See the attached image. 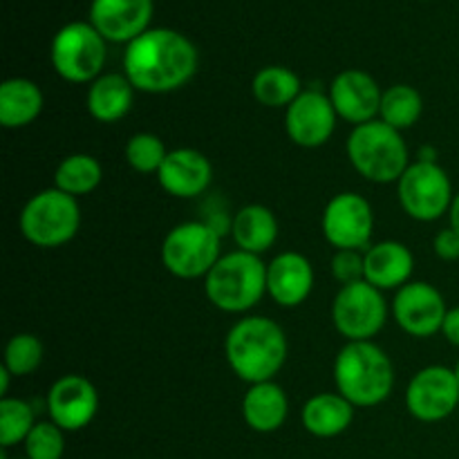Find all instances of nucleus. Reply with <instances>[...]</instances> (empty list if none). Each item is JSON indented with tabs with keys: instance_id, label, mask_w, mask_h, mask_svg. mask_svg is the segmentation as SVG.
<instances>
[{
	"instance_id": "f257e3e1",
	"label": "nucleus",
	"mask_w": 459,
	"mask_h": 459,
	"mask_svg": "<svg viewBox=\"0 0 459 459\" xmlns=\"http://www.w3.org/2000/svg\"><path fill=\"white\" fill-rule=\"evenodd\" d=\"M200 54L193 40L170 27H151L126 45L124 74L134 90L169 94L195 76Z\"/></svg>"
},
{
	"instance_id": "f03ea898",
	"label": "nucleus",
	"mask_w": 459,
	"mask_h": 459,
	"mask_svg": "<svg viewBox=\"0 0 459 459\" xmlns=\"http://www.w3.org/2000/svg\"><path fill=\"white\" fill-rule=\"evenodd\" d=\"M287 334L267 316H245L229 330L224 357L229 368L245 384H264L282 370L287 361Z\"/></svg>"
},
{
	"instance_id": "7ed1b4c3",
	"label": "nucleus",
	"mask_w": 459,
	"mask_h": 459,
	"mask_svg": "<svg viewBox=\"0 0 459 459\" xmlns=\"http://www.w3.org/2000/svg\"><path fill=\"white\" fill-rule=\"evenodd\" d=\"M336 393L354 408L384 403L394 388V366L372 341H350L334 359Z\"/></svg>"
},
{
	"instance_id": "20e7f679",
	"label": "nucleus",
	"mask_w": 459,
	"mask_h": 459,
	"mask_svg": "<svg viewBox=\"0 0 459 459\" xmlns=\"http://www.w3.org/2000/svg\"><path fill=\"white\" fill-rule=\"evenodd\" d=\"M204 294L220 312H249L267 294V264L260 255L240 249L224 254L206 273Z\"/></svg>"
},
{
	"instance_id": "39448f33",
	"label": "nucleus",
	"mask_w": 459,
	"mask_h": 459,
	"mask_svg": "<svg viewBox=\"0 0 459 459\" xmlns=\"http://www.w3.org/2000/svg\"><path fill=\"white\" fill-rule=\"evenodd\" d=\"M345 151L352 169L375 184L399 182L411 166L403 134L381 119L354 126Z\"/></svg>"
},
{
	"instance_id": "423d86ee",
	"label": "nucleus",
	"mask_w": 459,
	"mask_h": 459,
	"mask_svg": "<svg viewBox=\"0 0 459 459\" xmlns=\"http://www.w3.org/2000/svg\"><path fill=\"white\" fill-rule=\"evenodd\" d=\"M22 238L39 249H56L67 245L79 233L81 209L76 197L45 188L25 202L18 218Z\"/></svg>"
},
{
	"instance_id": "0eeeda50",
	"label": "nucleus",
	"mask_w": 459,
	"mask_h": 459,
	"mask_svg": "<svg viewBox=\"0 0 459 459\" xmlns=\"http://www.w3.org/2000/svg\"><path fill=\"white\" fill-rule=\"evenodd\" d=\"M108 40L92 22L74 21L63 25L49 45V61L67 83H92L103 74L108 56Z\"/></svg>"
},
{
	"instance_id": "6e6552de",
	"label": "nucleus",
	"mask_w": 459,
	"mask_h": 459,
	"mask_svg": "<svg viewBox=\"0 0 459 459\" xmlns=\"http://www.w3.org/2000/svg\"><path fill=\"white\" fill-rule=\"evenodd\" d=\"M222 258L220 231L209 222H182L161 242V264L179 281L206 278Z\"/></svg>"
},
{
	"instance_id": "1a4fd4ad",
	"label": "nucleus",
	"mask_w": 459,
	"mask_h": 459,
	"mask_svg": "<svg viewBox=\"0 0 459 459\" xmlns=\"http://www.w3.org/2000/svg\"><path fill=\"white\" fill-rule=\"evenodd\" d=\"M399 204L417 222L444 218L453 204V184L437 161H412L397 182Z\"/></svg>"
},
{
	"instance_id": "9d476101",
	"label": "nucleus",
	"mask_w": 459,
	"mask_h": 459,
	"mask_svg": "<svg viewBox=\"0 0 459 459\" xmlns=\"http://www.w3.org/2000/svg\"><path fill=\"white\" fill-rule=\"evenodd\" d=\"M388 321V303L384 291L370 282L359 281L352 285H341L332 303V323L343 339L370 341L384 330Z\"/></svg>"
},
{
	"instance_id": "9b49d317",
	"label": "nucleus",
	"mask_w": 459,
	"mask_h": 459,
	"mask_svg": "<svg viewBox=\"0 0 459 459\" xmlns=\"http://www.w3.org/2000/svg\"><path fill=\"white\" fill-rule=\"evenodd\" d=\"M321 227L325 240L336 251H366L372 245L370 240L375 233V211H372L370 202L359 193H339L327 202Z\"/></svg>"
},
{
	"instance_id": "f8f14e48",
	"label": "nucleus",
	"mask_w": 459,
	"mask_h": 459,
	"mask_svg": "<svg viewBox=\"0 0 459 459\" xmlns=\"http://www.w3.org/2000/svg\"><path fill=\"white\" fill-rule=\"evenodd\" d=\"M406 411L424 424L448 420L459 406V381L446 366L421 368L406 388Z\"/></svg>"
},
{
	"instance_id": "ddd939ff",
	"label": "nucleus",
	"mask_w": 459,
	"mask_h": 459,
	"mask_svg": "<svg viewBox=\"0 0 459 459\" xmlns=\"http://www.w3.org/2000/svg\"><path fill=\"white\" fill-rule=\"evenodd\" d=\"M393 314L406 334L429 339L442 332L448 307L437 287L424 281H411L394 294Z\"/></svg>"
},
{
	"instance_id": "4468645a",
	"label": "nucleus",
	"mask_w": 459,
	"mask_h": 459,
	"mask_svg": "<svg viewBox=\"0 0 459 459\" xmlns=\"http://www.w3.org/2000/svg\"><path fill=\"white\" fill-rule=\"evenodd\" d=\"M336 119L339 115L332 106L330 94L303 90L285 112L287 137L300 148H321L334 134Z\"/></svg>"
},
{
	"instance_id": "2eb2a0df",
	"label": "nucleus",
	"mask_w": 459,
	"mask_h": 459,
	"mask_svg": "<svg viewBox=\"0 0 459 459\" xmlns=\"http://www.w3.org/2000/svg\"><path fill=\"white\" fill-rule=\"evenodd\" d=\"M49 421L63 430H83L99 411L97 388L83 375H63L48 390Z\"/></svg>"
},
{
	"instance_id": "dca6fc26",
	"label": "nucleus",
	"mask_w": 459,
	"mask_h": 459,
	"mask_svg": "<svg viewBox=\"0 0 459 459\" xmlns=\"http://www.w3.org/2000/svg\"><path fill=\"white\" fill-rule=\"evenodd\" d=\"M152 0H92L90 22L108 43H133L151 30Z\"/></svg>"
},
{
	"instance_id": "f3484780",
	"label": "nucleus",
	"mask_w": 459,
	"mask_h": 459,
	"mask_svg": "<svg viewBox=\"0 0 459 459\" xmlns=\"http://www.w3.org/2000/svg\"><path fill=\"white\" fill-rule=\"evenodd\" d=\"M384 90L366 70H343L330 85V99L336 115L354 126L379 119Z\"/></svg>"
},
{
	"instance_id": "a211bd4d",
	"label": "nucleus",
	"mask_w": 459,
	"mask_h": 459,
	"mask_svg": "<svg viewBox=\"0 0 459 459\" xmlns=\"http://www.w3.org/2000/svg\"><path fill=\"white\" fill-rule=\"evenodd\" d=\"M213 166L204 152L195 148H175L169 151L164 164L157 170V182L169 195L191 200L202 195L211 186Z\"/></svg>"
},
{
	"instance_id": "6ab92c4d",
	"label": "nucleus",
	"mask_w": 459,
	"mask_h": 459,
	"mask_svg": "<svg viewBox=\"0 0 459 459\" xmlns=\"http://www.w3.org/2000/svg\"><path fill=\"white\" fill-rule=\"evenodd\" d=\"M314 290V267L299 251L278 254L267 264V294L281 307H299Z\"/></svg>"
},
{
	"instance_id": "aec40b11",
	"label": "nucleus",
	"mask_w": 459,
	"mask_h": 459,
	"mask_svg": "<svg viewBox=\"0 0 459 459\" xmlns=\"http://www.w3.org/2000/svg\"><path fill=\"white\" fill-rule=\"evenodd\" d=\"M363 263H366L363 281L381 291L402 290L411 282L412 272H415L412 251L397 240H381L370 245L363 251Z\"/></svg>"
},
{
	"instance_id": "412c9836",
	"label": "nucleus",
	"mask_w": 459,
	"mask_h": 459,
	"mask_svg": "<svg viewBox=\"0 0 459 459\" xmlns=\"http://www.w3.org/2000/svg\"><path fill=\"white\" fill-rule=\"evenodd\" d=\"M290 415V399L276 381L249 385L242 397V420L255 433H276Z\"/></svg>"
},
{
	"instance_id": "4be33fe9",
	"label": "nucleus",
	"mask_w": 459,
	"mask_h": 459,
	"mask_svg": "<svg viewBox=\"0 0 459 459\" xmlns=\"http://www.w3.org/2000/svg\"><path fill=\"white\" fill-rule=\"evenodd\" d=\"M134 101V88L126 74L108 72L90 83L85 108L90 117L101 124H117L130 112Z\"/></svg>"
},
{
	"instance_id": "5701e85b",
	"label": "nucleus",
	"mask_w": 459,
	"mask_h": 459,
	"mask_svg": "<svg viewBox=\"0 0 459 459\" xmlns=\"http://www.w3.org/2000/svg\"><path fill=\"white\" fill-rule=\"evenodd\" d=\"M43 90L25 76H13L0 85V124L3 128L18 130L34 124L43 112Z\"/></svg>"
},
{
	"instance_id": "b1692460",
	"label": "nucleus",
	"mask_w": 459,
	"mask_h": 459,
	"mask_svg": "<svg viewBox=\"0 0 459 459\" xmlns=\"http://www.w3.org/2000/svg\"><path fill=\"white\" fill-rule=\"evenodd\" d=\"M305 430L314 437L332 439L343 435L354 421V406L339 393H321L303 406Z\"/></svg>"
},
{
	"instance_id": "393cba45",
	"label": "nucleus",
	"mask_w": 459,
	"mask_h": 459,
	"mask_svg": "<svg viewBox=\"0 0 459 459\" xmlns=\"http://www.w3.org/2000/svg\"><path fill=\"white\" fill-rule=\"evenodd\" d=\"M233 240L238 249L247 254L263 255L278 240V220L264 204H247L236 213L231 224Z\"/></svg>"
},
{
	"instance_id": "a878e982",
	"label": "nucleus",
	"mask_w": 459,
	"mask_h": 459,
	"mask_svg": "<svg viewBox=\"0 0 459 459\" xmlns=\"http://www.w3.org/2000/svg\"><path fill=\"white\" fill-rule=\"evenodd\" d=\"M255 101L267 108H290L303 92L299 74L285 65H267L251 81Z\"/></svg>"
},
{
	"instance_id": "bb28decb",
	"label": "nucleus",
	"mask_w": 459,
	"mask_h": 459,
	"mask_svg": "<svg viewBox=\"0 0 459 459\" xmlns=\"http://www.w3.org/2000/svg\"><path fill=\"white\" fill-rule=\"evenodd\" d=\"M101 164H99L97 157L85 155V152H74V155L63 157L61 164L54 170V186L72 197L92 193L101 184Z\"/></svg>"
},
{
	"instance_id": "cd10ccee",
	"label": "nucleus",
	"mask_w": 459,
	"mask_h": 459,
	"mask_svg": "<svg viewBox=\"0 0 459 459\" xmlns=\"http://www.w3.org/2000/svg\"><path fill=\"white\" fill-rule=\"evenodd\" d=\"M421 112H424V99L412 85L397 83L384 90L379 110V119L384 124L393 126L394 130L402 133V130L412 128L420 121Z\"/></svg>"
},
{
	"instance_id": "c85d7f7f",
	"label": "nucleus",
	"mask_w": 459,
	"mask_h": 459,
	"mask_svg": "<svg viewBox=\"0 0 459 459\" xmlns=\"http://www.w3.org/2000/svg\"><path fill=\"white\" fill-rule=\"evenodd\" d=\"M36 426L34 408L16 397L0 399V446L12 448L22 444Z\"/></svg>"
},
{
	"instance_id": "c756f323",
	"label": "nucleus",
	"mask_w": 459,
	"mask_h": 459,
	"mask_svg": "<svg viewBox=\"0 0 459 459\" xmlns=\"http://www.w3.org/2000/svg\"><path fill=\"white\" fill-rule=\"evenodd\" d=\"M43 357L45 348L39 336L21 332V334H13L4 345L3 366L12 372V377H27L39 370Z\"/></svg>"
},
{
	"instance_id": "7c9ffc66",
	"label": "nucleus",
	"mask_w": 459,
	"mask_h": 459,
	"mask_svg": "<svg viewBox=\"0 0 459 459\" xmlns=\"http://www.w3.org/2000/svg\"><path fill=\"white\" fill-rule=\"evenodd\" d=\"M166 155H169V151H166L164 142L152 133H137L126 143V161L137 173L157 175V170L164 164Z\"/></svg>"
},
{
	"instance_id": "2f4dec72",
	"label": "nucleus",
	"mask_w": 459,
	"mask_h": 459,
	"mask_svg": "<svg viewBox=\"0 0 459 459\" xmlns=\"http://www.w3.org/2000/svg\"><path fill=\"white\" fill-rule=\"evenodd\" d=\"M22 446L27 459H61L65 451L63 429H58L54 421H36Z\"/></svg>"
},
{
	"instance_id": "473e14b6",
	"label": "nucleus",
	"mask_w": 459,
	"mask_h": 459,
	"mask_svg": "<svg viewBox=\"0 0 459 459\" xmlns=\"http://www.w3.org/2000/svg\"><path fill=\"white\" fill-rule=\"evenodd\" d=\"M332 273L341 285H352L363 281L366 276V263H363V251L341 249L332 258Z\"/></svg>"
},
{
	"instance_id": "72a5a7b5",
	"label": "nucleus",
	"mask_w": 459,
	"mask_h": 459,
	"mask_svg": "<svg viewBox=\"0 0 459 459\" xmlns=\"http://www.w3.org/2000/svg\"><path fill=\"white\" fill-rule=\"evenodd\" d=\"M433 249L437 254V258L446 260V263H453V260H459V233L455 229H442V231L435 236Z\"/></svg>"
},
{
	"instance_id": "f704fd0d",
	"label": "nucleus",
	"mask_w": 459,
	"mask_h": 459,
	"mask_svg": "<svg viewBox=\"0 0 459 459\" xmlns=\"http://www.w3.org/2000/svg\"><path fill=\"white\" fill-rule=\"evenodd\" d=\"M442 334H444V339L448 341V343L459 348V307L448 309L446 318H444Z\"/></svg>"
},
{
	"instance_id": "c9c22d12",
	"label": "nucleus",
	"mask_w": 459,
	"mask_h": 459,
	"mask_svg": "<svg viewBox=\"0 0 459 459\" xmlns=\"http://www.w3.org/2000/svg\"><path fill=\"white\" fill-rule=\"evenodd\" d=\"M448 220H451V229H455L459 233V193H455V197H453V204L448 209Z\"/></svg>"
},
{
	"instance_id": "e433bc0d",
	"label": "nucleus",
	"mask_w": 459,
	"mask_h": 459,
	"mask_svg": "<svg viewBox=\"0 0 459 459\" xmlns=\"http://www.w3.org/2000/svg\"><path fill=\"white\" fill-rule=\"evenodd\" d=\"M9 377H12V372L4 366H0V394H3V397H7L9 393Z\"/></svg>"
},
{
	"instance_id": "4c0bfd02",
	"label": "nucleus",
	"mask_w": 459,
	"mask_h": 459,
	"mask_svg": "<svg viewBox=\"0 0 459 459\" xmlns=\"http://www.w3.org/2000/svg\"><path fill=\"white\" fill-rule=\"evenodd\" d=\"M453 370H455V377H457V381H459V361H457V366L453 368Z\"/></svg>"
}]
</instances>
